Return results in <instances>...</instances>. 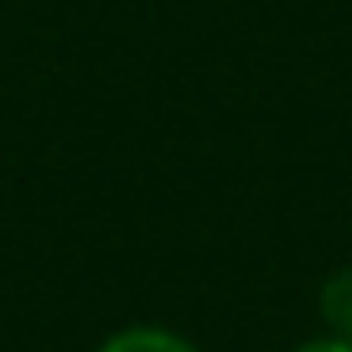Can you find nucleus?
Segmentation results:
<instances>
[{
    "mask_svg": "<svg viewBox=\"0 0 352 352\" xmlns=\"http://www.w3.org/2000/svg\"><path fill=\"white\" fill-rule=\"evenodd\" d=\"M321 316H327V331L352 342V270H337L321 285Z\"/></svg>",
    "mask_w": 352,
    "mask_h": 352,
    "instance_id": "2",
    "label": "nucleus"
},
{
    "mask_svg": "<svg viewBox=\"0 0 352 352\" xmlns=\"http://www.w3.org/2000/svg\"><path fill=\"white\" fill-rule=\"evenodd\" d=\"M296 352H352V342H347V337H337V331H321V337L300 342Z\"/></svg>",
    "mask_w": 352,
    "mask_h": 352,
    "instance_id": "3",
    "label": "nucleus"
},
{
    "mask_svg": "<svg viewBox=\"0 0 352 352\" xmlns=\"http://www.w3.org/2000/svg\"><path fill=\"white\" fill-rule=\"evenodd\" d=\"M99 352H197V347L171 327H124L114 337H104Z\"/></svg>",
    "mask_w": 352,
    "mask_h": 352,
    "instance_id": "1",
    "label": "nucleus"
}]
</instances>
